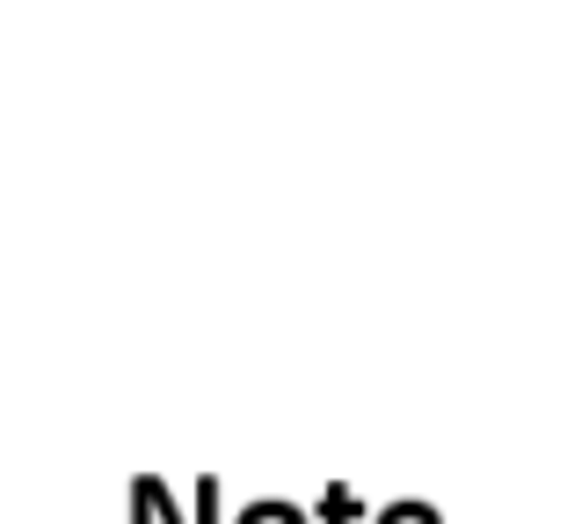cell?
<instances>
[{"label":"cell","instance_id":"cell-1","mask_svg":"<svg viewBox=\"0 0 567 524\" xmlns=\"http://www.w3.org/2000/svg\"><path fill=\"white\" fill-rule=\"evenodd\" d=\"M385 524H436V517H430V510H415V503H408V510H393Z\"/></svg>","mask_w":567,"mask_h":524},{"label":"cell","instance_id":"cell-2","mask_svg":"<svg viewBox=\"0 0 567 524\" xmlns=\"http://www.w3.org/2000/svg\"><path fill=\"white\" fill-rule=\"evenodd\" d=\"M248 524H299V517H291V510H255Z\"/></svg>","mask_w":567,"mask_h":524}]
</instances>
